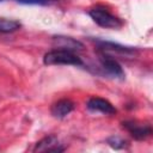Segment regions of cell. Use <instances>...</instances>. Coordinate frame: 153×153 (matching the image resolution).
Returning a JSON list of instances; mask_svg holds the SVG:
<instances>
[{
	"instance_id": "8fae6325",
	"label": "cell",
	"mask_w": 153,
	"mask_h": 153,
	"mask_svg": "<svg viewBox=\"0 0 153 153\" xmlns=\"http://www.w3.org/2000/svg\"><path fill=\"white\" fill-rule=\"evenodd\" d=\"M106 142L109 143L110 147H112L115 149H123L127 147V141L120 136H110V137H108Z\"/></svg>"
},
{
	"instance_id": "3957f363",
	"label": "cell",
	"mask_w": 153,
	"mask_h": 153,
	"mask_svg": "<svg viewBox=\"0 0 153 153\" xmlns=\"http://www.w3.org/2000/svg\"><path fill=\"white\" fill-rule=\"evenodd\" d=\"M99 62H100V67L103 68V71L106 75H109L111 78H118V79L124 78V72H123L121 65L111 56L106 55L105 53H102V54H99Z\"/></svg>"
},
{
	"instance_id": "4fadbf2b",
	"label": "cell",
	"mask_w": 153,
	"mask_h": 153,
	"mask_svg": "<svg viewBox=\"0 0 153 153\" xmlns=\"http://www.w3.org/2000/svg\"><path fill=\"white\" fill-rule=\"evenodd\" d=\"M0 1H2V0H0Z\"/></svg>"
},
{
	"instance_id": "277c9868",
	"label": "cell",
	"mask_w": 153,
	"mask_h": 153,
	"mask_svg": "<svg viewBox=\"0 0 153 153\" xmlns=\"http://www.w3.org/2000/svg\"><path fill=\"white\" fill-rule=\"evenodd\" d=\"M122 126L136 140H145L152 134V127L146 123H139L136 121H126L122 123Z\"/></svg>"
},
{
	"instance_id": "6da1fadb",
	"label": "cell",
	"mask_w": 153,
	"mask_h": 153,
	"mask_svg": "<svg viewBox=\"0 0 153 153\" xmlns=\"http://www.w3.org/2000/svg\"><path fill=\"white\" fill-rule=\"evenodd\" d=\"M44 65L53 66V65H72V66H82L81 59L72 51L55 49L48 51L43 57Z\"/></svg>"
},
{
	"instance_id": "ba28073f",
	"label": "cell",
	"mask_w": 153,
	"mask_h": 153,
	"mask_svg": "<svg viewBox=\"0 0 153 153\" xmlns=\"http://www.w3.org/2000/svg\"><path fill=\"white\" fill-rule=\"evenodd\" d=\"M74 109V103L69 99H61L53 104L51 106V115L55 118H63L68 114H71Z\"/></svg>"
},
{
	"instance_id": "9c48e42d",
	"label": "cell",
	"mask_w": 153,
	"mask_h": 153,
	"mask_svg": "<svg viewBox=\"0 0 153 153\" xmlns=\"http://www.w3.org/2000/svg\"><path fill=\"white\" fill-rule=\"evenodd\" d=\"M98 47L104 51H115V53H122V54H134L135 49L130 47H124L114 42H106V41H97Z\"/></svg>"
},
{
	"instance_id": "52a82bcc",
	"label": "cell",
	"mask_w": 153,
	"mask_h": 153,
	"mask_svg": "<svg viewBox=\"0 0 153 153\" xmlns=\"http://www.w3.org/2000/svg\"><path fill=\"white\" fill-rule=\"evenodd\" d=\"M33 151L35 152H62L65 151V147H62L61 143H59V140L56 136L49 135L39 140L36 143Z\"/></svg>"
},
{
	"instance_id": "5b68a950",
	"label": "cell",
	"mask_w": 153,
	"mask_h": 153,
	"mask_svg": "<svg viewBox=\"0 0 153 153\" xmlns=\"http://www.w3.org/2000/svg\"><path fill=\"white\" fill-rule=\"evenodd\" d=\"M53 45L56 49L68 50L72 53L75 50H82L84 49V44L80 41L74 39L72 37H67V36H54L53 37Z\"/></svg>"
},
{
	"instance_id": "7a4b0ae2",
	"label": "cell",
	"mask_w": 153,
	"mask_h": 153,
	"mask_svg": "<svg viewBox=\"0 0 153 153\" xmlns=\"http://www.w3.org/2000/svg\"><path fill=\"white\" fill-rule=\"evenodd\" d=\"M90 16L99 26L108 29H118L122 26V22L120 18L111 14L106 8L102 6H96L90 10Z\"/></svg>"
},
{
	"instance_id": "8992f818",
	"label": "cell",
	"mask_w": 153,
	"mask_h": 153,
	"mask_svg": "<svg viewBox=\"0 0 153 153\" xmlns=\"http://www.w3.org/2000/svg\"><path fill=\"white\" fill-rule=\"evenodd\" d=\"M87 109L91 111H98L105 115H114L116 114L115 106L106 99L99 98V97H93L88 99L87 102Z\"/></svg>"
},
{
	"instance_id": "30bf717a",
	"label": "cell",
	"mask_w": 153,
	"mask_h": 153,
	"mask_svg": "<svg viewBox=\"0 0 153 153\" xmlns=\"http://www.w3.org/2000/svg\"><path fill=\"white\" fill-rule=\"evenodd\" d=\"M20 27V23L14 19H7L0 17V32L2 33H8L18 30Z\"/></svg>"
},
{
	"instance_id": "7c38bea8",
	"label": "cell",
	"mask_w": 153,
	"mask_h": 153,
	"mask_svg": "<svg viewBox=\"0 0 153 153\" xmlns=\"http://www.w3.org/2000/svg\"><path fill=\"white\" fill-rule=\"evenodd\" d=\"M20 4H26V5H47L51 0H16Z\"/></svg>"
}]
</instances>
